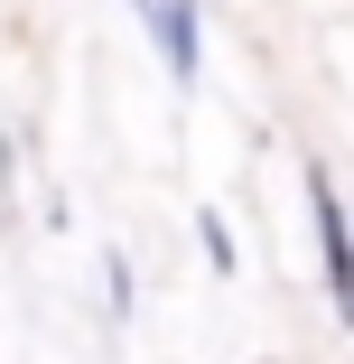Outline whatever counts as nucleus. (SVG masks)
Segmentation results:
<instances>
[{"label":"nucleus","mask_w":354,"mask_h":364,"mask_svg":"<svg viewBox=\"0 0 354 364\" xmlns=\"http://www.w3.org/2000/svg\"><path fill=\"white\" fill-rule=\"evenodd\" d=\"M308 205H317V243H326V289L345 299V289H354V262H345V215H336V187L317 178V187H308Z\"/></svg>","instance_id":"f257e3e1"},{"label":"nucleus","mask_w":354,"mask_h":364,"mask_svg":"<svg viewBox=\"0 0 354 364\" xmlns=\"http://www.w3.org/2000/svg\"><path fill=\"white\" fill-rule=\"evenodd\" d=\"M159 47H168V65H177V75L196 65V10H187V0H159Z\"/></svg>","instance_id":"f03ea898"}]
</instances>
